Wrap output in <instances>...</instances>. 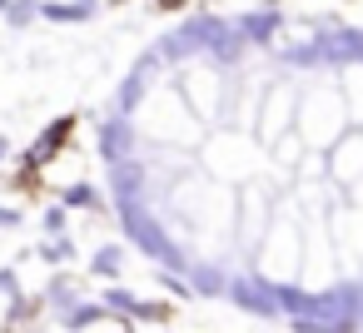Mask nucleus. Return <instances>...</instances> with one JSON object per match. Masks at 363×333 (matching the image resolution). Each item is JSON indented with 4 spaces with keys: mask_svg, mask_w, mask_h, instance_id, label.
I'll return each instance as SVG.
<instances>
[{
    "mask_svg": "<svg viewBox=\"0 0 363 333\" xmlns=\"http://www.w3.org/2000/svg\"><path fill=\"white\" fill-rule=\"evenodd\" d=\"M105 323H120L100 298H75V303H65V308H55V328H70V333H80V328H105Z\"/></svg>",
    "mask_w": 363,
    "mask_h": 333,
    "instance_id": "1",
    "label": "nucleus"
},
{
    "mask_svg": "<svg viewBox=\"0 0 363 333\" xmlns=\"http://www.w3.org/2000/svg\"><path fill=\"white\" fill-rule=\"evenodd\" d=\"M135 140H140V135H135V125H130V115H125V110H115V115H110V120L100 125V159H105V164H115V159H125Z\"/></svg>",
    "mask_w": 363,
    "mask_h": 333,
    "instance_id": "2",
    "label": "nucleus"
},
{
    "mask_svg": "<svg viewBox=\"0 0 363 333\" xmlns=\"http://www.w3.org/2000/svg\"><path fill=\"white\" fill-rule=\"evenodd\" d=\"M95 16H100V0H40L45 26H85Z\"/></svg>",
    "mask_w": 363,
    "mask_h": 333,
    "instance_id": "3",
    "label": "nucleus"
},
{
    "mask_svg": "<svg viewBox=\"0 0 363 333\" xmlns=\"http://www.w3.org/2000/svg\"><path fill=\"white\" fill-rule=\"evenodd\" d=\"M55 199H60V204H65L70 214H75V209H80V214H105V194H100V189H95L90 179L60 184V189H55Z\"/></svg>",
    "mask_w": 363,
    "mask_h": 333,
    "instance_id": "4",
    "label": "nucleus"
},
{
    "mask_svg": "<svg viewBox=\"0 0 363 333\" xmlns=\"http://www.w3.org/2000/svg\"><path fill=\"white\" fill-rule=\"evenodd\" d=\"M35 254H40V264L65 269V264H75V259H80V244H75V234H70V229H60V234H40Z\"/></svg>",
    "mask_w": 363,
    "mask_h": 333,
    "instance_id": "5",
    "label": "nucleus"
},
{
    "mask_svg": "<svg viewBox=\"0 0 363 333\" xmlns=\"http://www.w3.org/2000/svg\"><path fill=\"white\" fill-rule=\"evenodd\" d=\"M40 308H50L45 293H26V288H21V293L11 298V308H6V318H0V323H6V328H35V323H40Z\"/></svg>",
    "mask_w": 363,
    "mask_h": 333,
    "instance_id": "6",
    "label": "nucleus"
},
{
    "mask_svg": "<svg viewBox=\"0 0 363 333\" xmlns=\"http://www.w3.org/2000/svg\"><path fill=\"white\" fill-rule=\"evenodd\" d=\"M90 278H100V283H110V278H125V244H100L95 254H90V269H85Z\"/></svg>",
    "mask_w": 363,
    "mask_h": 333,
    "instance_id": "7",
    "label": "nucleus"
},
{
    "mask_svg": "<svg viewBox=\"0 0 363 333\" xmlns=\"http://www.w3.org/2000/svg\"><path fill=\"white\" fill-rule=\"evenodd\" d=\"M40 293H45V303H50V308H65V303L85 298V278H75V273L55 269V273H50V283H45Z\"/></svg>",
    "mask_w": 363,
    "mask_h": 333,
    "instance_id": "8",
    "label": "nucleus"
},
{
    "mask_svg": "<svg viewBox=\"0 0 363 333\" xmlns=\"http://www.w3.org/2000/svg\"><path fill=\"white\" fill-rule=\"evenodd\" d=\"M100 303H105V308H110V313H115L120 323H135V308H140V293H135V288H125L120 278H110V283H105V293H100Z\"/></svg>",
    "mask_w": 363,
    "mask_h": 333,
    "instance_id": "9",
    "label": "nucleus"
},
{
    "mask_svg": "<svg viewBox=\"0 0 363 333\" xmlns=\"http://www.w3.org/2000/svg\"><path fill=\"white\" fill-rule=\"evenodd\" d=\"M0 21H6L11 30H30V26L40 21V0H11V6H6V16H0Z\"/></svg>",
    "mask_w": 363,
    "mask_h": 333,
    "instance_id": "10",
    "label": "nucleus"
},
{
    "mask_svg": "<svg viewBox=\"0 0 363 333\" xmlns=\"http://www.w3.org/2000/svg\"><path fill=\"white\" fill-rule=\"evenodd\" d=\"M60 229H70V209L55 199V204H45V214H40V234H60Z\"/></svg>",
    "mask_w": 363,
    "mask_h": 333,
    "instance_id": "11",
    "label": "nucleus"
},
{
    "mask_svg": "<svg viewBox=\"0 0 363 333\" xmlns=\"http://www.w3.org/2000/svg\"><path fill=\"white\" fill-rule=\"evenodd\" d=\"M26 283H21V269L16 264H0V293H6V298H16Z\"/></svg>",
    "mask_w": 363,
    "mask_h": 333,
    "instance_id": "12",
    "label": "nucleus"
},
{
    "mask_svg": "<svg viewBox=\"0 0 363 333\" xmlns=\"http://www.w3.org/2000/svg\"><path fill=\"white\" fill-rule=\"evenodd\" d=\"M21 224H26V209H21V204H0V229L16 234Z\"/></svg>",
    "mask_w": 363,
    "mask_h": 333,
    "instance_id": "13",
    "label": "nucleus"
},
{
    "mask_svg": "<svg viewBox=\"0 0 363 333\" xmlns=\"http://www.w3.org/2000/svg\"><path fill=\"white\" fill-rule=\"evenodd\" d=\"M11 159H16V149H11V135H0V169H6Z\"/></svg>",
    "mask_w": 363,
    "mask_h": 333,
    "instance_id": "14",
    "label": "nucleus"
},
{
    "mask_svg": "<svg viewBox=\"0 0 363 333\" xmlns=\"http://www.w3.org/2000/svg\"><path fill=\"white\" fill-rule=\"evenodd\" d=\"M155 6H160V11H179V6H184V0H155Z\"/></svg>",
    "mask_w": 363,
    "mask_h": 333,
    "instance_id": "15",
    "label": "nucleus"
},
{
    "mask_svg": "<svg viewBox=\"0 0 363 333\" xmlns=\"http://www.w3.org/2000/svg\"><path fill=\"white\" fill-rule=\"evenodd\" d=\"M6 6H11V0H0V16H6Z\"/></svg>",
    "mask_w": 363,
    "mask_h": 333,
    "instance_id": "16",
    "label": "nucleus"
},
{
    "mask_svg": "<svg viewBox=\"0 0 363 333\" xmlns=\"http://www.w3.org/2000/svg\"><path fill=\"white\" fill-rule=\"evenodd\" d=\"M110 6H125V0H110Z\"/></svg>",
    "mask_w": 363,
    "mask_h": 333,
    "instance_id": "17",
    "label": "nucleus"
}]
</instances>
